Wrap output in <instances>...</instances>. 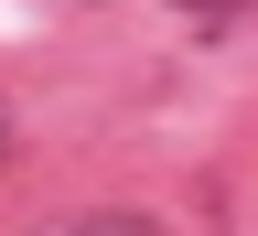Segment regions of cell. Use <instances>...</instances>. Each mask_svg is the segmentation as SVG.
<instances>
[{
    "label": "cell",
    "instance_id": "cell-1",
    "mask_svg": "<svg viewBox=\"0 0 258 236\" xmlns=\"http://www.w3.org/2000/svg\"><path fill=\"white\" fill-rule=\"evenodd\" d=\"M43 236H161L151 215H64V225H43Z\"/></svg>",
    "mask_w": 258,
    "mask_h": 236
},
{
    "label": "cell",
    "instance_id": "cell-2",
    "mask_svg": "<svg viewBox=\"0 0 258 236\" xmlns=\"http://www.w3.org/2000/svg\"><path fill=\"white\" fill-rule=\"evenodd\" d=\"M172 11H258V0H172Z\"/></svg>",
    "mask_w": 258,
    "mask_h": 236
},
{
    "label": "cell",
    "instance_id": "cell-3",
    "mask_svg": "<svg viewBox=\"0 0 258 236\" xmlns=\"http://www.w3.org/2000/svg\"><path fill=\"white\" fill-rule=\"evenodd\" d=\"M0 150H11V129H0Z\"/></svg>",
    "mask_w": 258,
    "mask_h": 236
}]
</instances>
